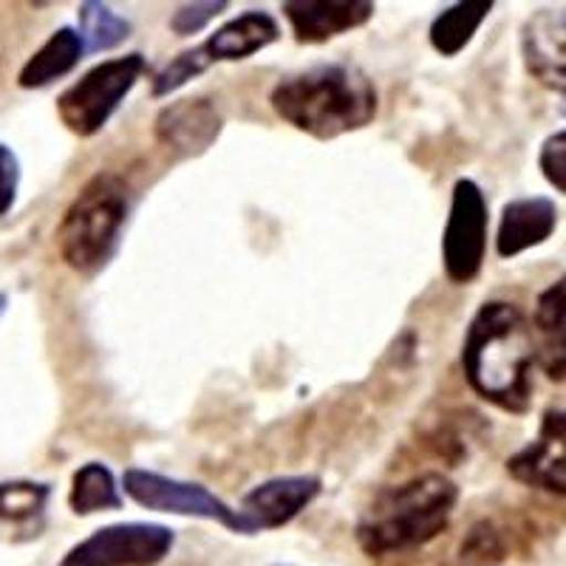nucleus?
I'll return each instance as SVG.
<instances>
[{"label":"nucleus","instance_id":"obj_1","mask_svg":"<svg viewBox=\"0 0 566 566\" xmlns=\"http://www.w3.org/2000/svg\"><path fill=\"white\" fill-rule=\"evenodd\" d=\"M533 326L510 301H488L470 317L462 340V374L470 391L507 413L533 402Z\"/></svg>","mask_w":566,"mask_h":566},{"label":"nucleus","instance_id":"obj_2","mask_svg":"<svg viewBox=\"0 0 566 566\" xmlns=\"http://www.w3.org/2000/svg\"><path fill=\"white\" fill-rule=\"evenodd\" d=\"M270 105L286 125L326 142L371 125L380 94L360 65L317 63L283 77Z\"/></svg>","mask_w":566,"mask_h":566},{"label":"nucleus","instance_id":"obj_3","mask_svg":"<svg viewBox=\"0 0 566 566\" xmlns=\"http://www.w3.org/2000/svg\"><path fill=\"white\" fill-rule=\"evenodd\" d=\"M457 504L459 488L444 473H419L382 488L357 518V547L368 558L413 553L448 530Z\"/></svg>","mask_w":566,"mask_h":566},{"label":"nucleus","instance_id":"obj_4","mask_svg":"<svg viewBox=\"0 0 566 566\" xmlns=\"http://www.w3.org/2000/svg\"><path fill=\"white\" fill-rule=\"evenodd\" d=\"M130 212V190L123 176L99 170L65 207L57 227V250L65 266L91 277L114 258Z\"/></svg>","mask_w":566,"mask_h":566},{"label":"nucleus","instance_id":"obj_5","mask_svg":"<svg viewBox=\"0 0 566 566\" xmlns=\"http://www.w3.org/2000/svg\"><path fill=\"white\" fill-rule=\"evenodd\" d=\"M145 71H148V63L139 52L97 63L57 97L60 123L80 139L99 134L125 103V97L136 88Z\"/></svg>","mask_w":566,"mask_h":566},{"label":"nucleus","instance_id":"obj_6","mask_svg":"<svg viewBox=\"0 0 566 566\" xmlns=\"http://www.w3.org/2000/svg\"><path fill=\"white\" fill-rule=\"evenodd\" d=\"M125 495H130L139 507L156 510V513H170V515H190V518H207L230 533L250 535L244 515L235 507L219 499V495L207 490L199 482H185V479L165 476L156 470L145 468H130L125 470L123 476Z\"/></svg>","mask_w":566,"mask_h":566},{"label":"nucleus","instance_id":"obj_7","mask_svg":"<svg viewBox=\"0 0 566 566\" xmlns=\"http://www.w3.org/2000/svg\"><path fill=\"white\" fill-rule=\"evenodd\" d=\"M488 196L473 179H459L442 232V266L448 281L459 286L476 281L488 255Z\"/></svg>","mask_w":566,"mask_h":566},{"label":"nucleus","instance_id":"obj_8","mask_svg":"<svg viewBox=\"0 0 566 566\" xmlns=\"http://www.w3.org/2000/svg\"><path fill=\"white\" fill-rule=\"evenodd\" d=\"M174 544L176 533L165 524H108L74 544L57 566H156L168 558Z\"/></svg>","mask_w":566,"mask_h":566},{"label":"nucleus","instance_id":"obj_9","mask_svg":"<svg viewBox=\"0 0 566 566\" xmlns=\"http://www.w3.org/2000/svg\"><path fill=\"white\" fill-rule=\"evenodd\" d=\"M507 473L524 488L566 499V408H549L538 433L507 459Z\"/></svg>","mask_w":566,"mask_h":566},{"label":"nucleus","instance_id":"obj_10","mask_svg":"<svg viewBox=\"0 0 566 566\" xmlns=\"http://www.w3.org/2000/svg\"><path fill=\"white\" fill-rule=\"evenodd\" d=\"M522 57L533 80L564 103L566 114V7L535 9L524 20Z\"/></svg>","mask_w":566,"mask_h":566},{"label":"nucleus","instance_id":"obj_11","mask_svg":"<svg viewBox=\"0 0 566 566\" xmlns=\"http://www.w3.org/2000/svg\"><path fill=\"white\" fill-rule=\"evenodd\" d=\"M323 482L317 476H275L255 484L241 495L239 513L244 515L250 535L266 533V530H281L292 524L303 510L310 507L321 495Z\"/></svg>","mask_w":566,"mask_h":566},{"label":"nucleus","instance_id":"obj_12","mask_svg":"<svg viewBox=\"0 0 566 566\" xmlns=\"http://www.w3.org/2000/svg\"><path fill=\"white\" fill-rule=\"evenodd\" d=\"M221 128L224 119L207 97L176 99L156 114L154 123L156 139L185 159L207 154L221 136Z\"/></svg>","mask_w":566,"mask_h":566},{"label":"nucleus","instance_id":"obj_13","mask_svg":"<svg viewBox=\"0 0 566 566\" xmlns=\"http://www.w3.org/2000/svg\"><path fill=\"white\" fill-rule=\"evenodd\" d=\"M281 12L290 20L297 43L315 45L366 27L374 18V3L371 0H286Z\"/></svg>","mask_w":566,"mask_h":566},{"label":"nucleus","instance_id":"obj_14","mask_svg":"<svg viewBox=\"0 0 566 566\" xmlns=\"http://www.w3.org/2000/svg\"><path fill=\"white\" fill-rule=\"evenodd\" d=\"M558 227V207L547 196H527L513 199L502 207L499 232H495V252L499 258H515L522 252L541 247Z\"/></svg>","mask_w":566,"mask_h":566},{"label":"nucleus","instance_id":"obj_15","mask_svg":"<svg viewBox=\"0 0 566 566\" xmlns=\"http://www.w3.org/2000/svg\"><path fill=\"white\" fill-rule=\"evenodd\" d=\"M52 484L12 479L0 482V544L38 541L49 518Z\"/></svg>","mask_w":566,"mask_h":566},{"label":"nucleus","instance_id":"obj_16","mask_svg":"<svg viewBox=\"0 0 566 566\" xmlns=\"http://www.w3.org/2000/svg\"><path fill=\"white\" fill-rule=\"evenodd\" d=\"M535 366L549 380H566V272L541 292L533 310Z\"/></svg>","mask_w":566,"mask_h":566},{"label":"nucleus","instance_id":"obj_17","mask_svg":"<svg viewBox=\"0 0 566 566\" xmlns=\"http://www.w3.org/2000/svg\"><path fill=\"white\" fill-rule=\"evenodd\" d=\"M281 38V27L270 12L261 9H250V12L239 14V18L227 20L224 27H219L205 43H199V52L210 63H235V60H247L252 54L264 52L266 45H272Z\"/></svg>","mask_w":566,"mask_h":566},{"label":"nucleus","instance_id":"obj_18","mask_svg":"<svg viewBox=\"0 0 566 566\" xmlns=\"http://www.w3.org/2000/svg\"><path fill=\"white\" fill-rule=\"evenodd\" d=\"M85 43L80 38V29L71 27H60L52 38L45 40L40 45L38 52L23 63L18 74V85L27 91L34 88H45V85H52L54 80H63L65 74L77 69V63L83 60Z\"/></svg>","mask_w":566,"mask_h":566},{"label":"nucleus","instance_id":"obj_19","mask_svg":"<svg viewBox=\"0 0 566 566\" xmlns=\"http://www.w3.org/2000/svg\"><path fill=\"white\" fill-rule=\"evenodd\" d=\"M490 12H493L490 0H462V3H453L439 12L428 32L433 52L442 57H457L459 52H464V45L473 40Z\"/></svg>","mask_w":566,"mask_h":566},{"label":"nucleus","instance_id":"obj_20","mask_svg":"<svg viewBox=\"0 0 566 566\" xmlns=\"http://www.w3.org/2000/svg\"><path fill=\"white\" fill-rule=\"evenodd\" d=\"M125 495L114 470L103 462H88L71 476L69 507L74 515H97L123 510Z\"/></svg>","mask_w":566,"mask_h":566},{"label":"nucleus","instance_id":"obj_21","mask_svg":"<svg viewBox=\"0 0 566 566\" xmlns=\"http://www.w3.org/2000/svg\"><path fill=\"white\" fill-rule=\"evenodd\" d=\"M80 38L85 43V52L99 54L111 52L116 45H123L130 38V20L116 14L114 9L97 3V0H85L80 7Z\"/></svg>","mask_w":566,"mask_h":566},{"label":"nucleus","instance_id":"obj_22","mask_svg":"<svg viewBox=\"0 0 566 566\" xmlns=\"http://www.w3.org/2000/svg\"><path fill=\"white\" fill-rule=\"evenodd\" d=\"M207 69H210V63H207L205 54L199 52V45H196V49H187L179 57L170 60L165 69L156 71V77L150 80V91H154V97H170L174 91L185 88L190 80L201 77Z\"/></svg>","mask_w":566,"mask_h":566},{"label":"nucleus","instance_id":"obj_23","mask_svg":"<svg viewBox=\"0 0 566 566\" xmlns=\"http://www.w3.org/2000/svg\"><path fill=\"white\" fill-rule=\"evenodd\" d=\"M227 9V0H201V3H185L174 12L170 18V29H174L179 38H193V34L205 32L212 20L219 18Z\"/></svg>","mask_w":566,"mask_h":566},{"label":"nucleus","instance_id":"obj_24","mask_svg":"<svg viewBox=\"0 0 566 566\" xmlns=\"http://www.w3.org/2000/svg\"><path fill=\"white\" fill-rule=\"evenodd\" d=\"M538 168L547 185L566 196V128L555 130L553 136L544 139L538 154Z\"/></svg>","mask_w":566,"mask_h":566},{"label":"nucleus","instance_id":"obj_25","mask_svg":"<svg viewBox=\"0 0 566 566\" xmlns=\"http://www.w3.org/2000/svg\"><path fill=\"white\" fill-rule=\"evenodd\" d=\"M20 187V161L9 145L0 142V216H7L14 207Z\"/></svg>","mask_w":566,"mask_h":566},{"label":"nucleus","instance_id":"obj_26","mask_svg":"<svg viewBox=\"0 0 566 566\" xmlns=\"http://www.w3.org/2000/svg\"><path fill=\"white\" fill-rule=\"evenodd\" d=\"M7 303H9V297H7V292H0V317L7 315Z\"/></svg>","mask_w":566,"mask_h":566}]
</instances>
